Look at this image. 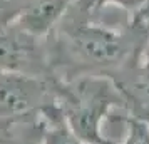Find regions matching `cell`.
Listing matches in <instances>:
<instances>
[{
  "instance_id": "cell-1",
  "label": "cell",
  "mask_w": 149,
  "mask_h": 144,
  "mask_svg": "<svg viewBox=\"0 0 149 144\" xmlns=\"http://www.w3.org/2000/svg\"><path fill=\"white\" fill-rule=\"evenodd\" d=\"M149 40V27L132 22L126 29L109 27L67 14L47 37L49 61L55 79L77 76L114 77L139 61Z\"/></svg>"
},
{
  "instance_id": "cell-2",
  "label": "cell",
  "mask_w": 149,
  "mask_h": 144,
  "mask_svg": "<svg viewBox=\"0 0 149 144\" xmlns=\"http://www.w3.org/2000/svg\"><path fill=\"white\" fill-rule=\"evenodd\" d=\"M57 106L77 137L89 144H116L104 134L106 119L114 109L126 111V101L107 76L57 79Z\"/></svg>"
},
{
  "instance_id": "cell-3",
  "label": "cell",
  "mask_w": 149,
  "mask_h": 144,
  "mask_svg": "<svg viewBox=\"0 0 149 144\" xmlns=\"http://www.w3.org/2000/svg\"><path fill=\"white\" fill-rule=\"evenodd\" d=\"M57 104V79L0 72V127L39 119Z\"/></svg>"
},
{
  "instance_id": "cell-4",
  "label": "cell",
  "mask_w": 149,
  "mask_h": 144,
  "mask_svg": "<svg viewBox=\"0 0 149 144\" xmlns=\"http://www.w3.org/2000/svg\"><path fill=\"white\" fill-rule=\"evenodd\" d=\"M0 72L54 77L47 39L29 34L14 20L0 24Z\"/></svg>"
},
{
  "instance_id": "cell-5",
  "label": "cell",
  "mask_w": 149,
  "mask_h": 144,
  "mask_svg": "<svg viewBox=\"0 0 149 144\" xmlns=\"http://www.w3.org/2000/svg\"><path fill=\"white\" fill-rule=\"evenodd\" d=\"M74 3L75 0H27L14 22L29 34L47 39Z\"/></svg>"
},
{
  "instance_id": "cell-6",
  "label": "cell",
  "mask_w": 149,
  "mask_h": 144,
  "mask_svg": "<svg viewBox=\"0 0 149 144\" xmlns=\"http://www.w3.org/2000/svg\"><path fill=\"white\" fill-rule=\"evenodd\" d=\"M40 119H42L40 144H89L72 132V129L64 121V116H62L57 104H54L52 107L44 111L40 114Z\"/></svg>"
},
{
  "instance_id": "cell-7",
  "label": "cell",
  "mask_w": 149,
  "mask_h": 144,
  "mask_svg": "<svg viewBox=\"0 0 149 144\" xmlns=\"http://www.w3.org/2000/svg\"><path fill=\"white\" fill-rule=\"evenodd\" d=\"M127 132L121 144H149V122L126 116Z\"/></svg>"
},
{
  "instance_id": "cell-8",
  "label": "cell",
  "mask_w": 149,
  "mask_h": 144,
  "mask_svg": "<svg viewBox=\"0 0 149 144\" xmlns=\"http://www.w3.org/2000/svg\"><path fill=\"white\" fill-rule=\"evenodd\" d=\"M17 14H19L17 10H10V8H8V3L0 2V24L14 20L15 17H17Z\"/></svg>"
},
{
  "instance_id": "cell-9",
  "label": "cell",
  "mask_w": 149,
  "mask_h": 144,
  "mask_svg": "<svg viewBox=\"0 0 149 144\" xmlns=\"http://www.w3.org/2000/svg\"><path fill=\"white\" fill-rule=\"evenodd\" d=\"M25 2H27V0H25Z\"/></svg>"
}]
</instances>
